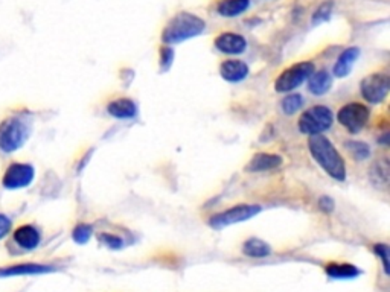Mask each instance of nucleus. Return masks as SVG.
<instances>
[{
	"label": "nucleus",
	"instance_id": "f257e3e1",
	"mask_svg": "<svg viewBox=\"0 0 390 292\" xmlns=\"http://www.w3.org/2000/svg\"><path fill=\"white\" fill-rule=\"evenodd\" d=\"M308 148L312 158L322 166L323 171L328 173L337 182H345L346 180V166L345 160L341 158L336 146L332 145L330 138H326L322 134L310 136Z\"/></svg>",
	"mask_w": 390,
	"mask_h": 292
},
{
	"label": "nucleus",
	"instance_id": "f03ea898",
	"mask_svg": "<svg viewBox=\"0 0 390 292\" xmlns=\"http://www.w3.org/2000/svg\"><path fill=\"white\" fill-rule=\"evenodd\" d=\"M31 136V127L22 116H10L0 122V151L5 154L23 148L27 138Z\"/></svg>",
	"mask_w": 390,
	"mask_h": 292
},
{
	"label": "nucleus",
	"instance_id": "7ed1b4c3",
	"mask_svg": "<svg viewBox=\"0 0 390 292\" xmlns=\"http://www.w3.org/2000/svg\"><path fill=\"white\" fill-rule=\"evenodd\" d=\"M205 22L200 17L191 12H180L166 25L162 40L168 45L182 43L185 40L200 36L205 31Z\"/></svg>",
	"mask_w": 390,
	"mask_h": 292
},
{
	"label": "nucleus",
	"instance_id": "20e7f679",
	"mask_svg": "<svg viewBox=\"0 0 390 292\" xmlns=\"http://www.w3.org/2000/svg\"><path fill=\"white\" fill-rule=\"evenodd\" d=\"M332 111L325 106H316L306 110L299 119V131L302 134L317 136L332 127Z\"/></svg>",
	"mask_w": 390,
	"mask_h": 292
},
{
	"label": "nucleus",
	"instance_id": "39448f33",
	"mask_svg": "<svg viewBox=\"0 0 390 292\" xmlns=\"http://www.w3.org/2000/svg\"><path fill=\"white\" fill-rule=\"evenodd\" d=\"M314 73V64L310 61H302L291 66L277 76L275 81V88L279 93H288L292 90L301 87L305 81H308L310 76Z\"/></svg>",
	"mask_w": 390,
	"mask_h": 292
},
{
	"label": "nucleus",
	"instance_id": "423d86ee",
	"mask_svg": "<svg viewBox=\"0 0 390 292\" xmlns=\"http://www.w3.org/2000/svg\"><path fill=\"white\" fill-rule=\"evenodd\" d=\"M369 116H371V111H369L365 104L349 102L339 110L337 121L340 125H343L349 133L355 134L366 127Z\"/></svg>",
	"mask_w": 390,
	"mask_h": 292
},
{
	"label": "nucleus",
	"instance_id": "0eeeda50",
	"mask_svg": "<svg viewBox=\"0 0 390 292\" xmlns=\"http://www.w3.org/2000/svg\"><path fill=\"white\" fill-rule=\"evenodd\" d=\"M260 212H261L260 206L240 204L232 208H227V210L221 212V213L214 215V217L209 219V226L215 228V230H221V228L229 227L232 224H238V222L249 221L250 218L256 217Z\"/></svg>",
	"mask_w": 390,
	"mask_h": 292
},
{
	"label": "nucleus",
	"instance_id": "6e6552de",
	"mask_svg": "<svg viewBox=\"0 0 390 292\" xmlns=\"http://www.w3.org/2000/svg\"><path fill=\"white\" fill-rule=\"evenodd\" d=\"M34 178H36V169H34L32 165L14 162L6 168L2 177V184L5 189L17 191L30 186L34 182Z\"/></svg>",
	"mask_w": 390,
	"mask_h": 292
},
{
	"label": "nucleus",
	"instance_id": "1a4fd4ad",
	"mask_svg": "<svg viewBox=\"0 0 390 292\" xmlns=\"http://www.w3.org/2000/svg\"><path fill=\"white\" fill-rule=\"evenodd\" d=\"M360 90L367 102L380 104L385 101L389 95L390 78L382 73H372L361 81Z\"/></svg>",
	"mask_w": 390,
	"mask_h": 292
},
{
	"label": "nucleus",
	"instance_id": "9d476101",
	"mask_svg": "<svg viewBox=\"0 0 390 292\" xmlns=\"http://www.w3.org/2000/svg\"><path fill=\"white\" fill-rule=\"evenodd\" d=\"M215 47L227 55H240L247 49V41L240 34L225 32L215 40Z\"/></svg>",
	"mask_w": 390,
	"mask_h": 292
},
{
	"label": "nucleus",
	"instance_id": "9b49d317",
	"mask_svg": "<svg viewBox=\"0 0 390 292\" xmlns=\"http://www.w3.org/2000/svg\"><path fill=\"white\" fill-rule=\"evenodd\" d=\"M249 66L241 60H227L221 64L220 73L229 82H241L249 76Z\"/></svg>",
	"mask_w": 390,
	"mask_h": 292
},
{
	"label": "nucleus",
	"instance_id": "f8f14e48",
	"mask_svg": "<svg viewBox=\"0 0 390 292\" xmlns=\"http://www.w3.org/2000/svg\"><path fill=\"white\" fill-rule=\"evenodd\" d=\"M14 241L23 250H34L40 245L41 234L34 226L25 224L16 228V232H14Z\"/></svg>",
	"mask_w": 390,
	"mask_h": 292
},
{
	"label": "nucleus",
	"instance_id": "ddd939ff",
	"mask_svg": "<svg viewBox=\"0 0 390 292\" xmlns=\"http://www.w3.org/2000/svg\"><path fill=\"white\" fill-rule=\"evenodd\" d=\"M54 268L47 265H38V263H20V265L0 268V277H14V276H34L52 273Z\"/></svg>",
	"mask_w": 390,
	"mask_h": 292
},
{
	"label": "nucleus",
	"instance_id": "4468645a",
	"mask_svg": "<svg viewBox=\"0 0 390 292\" xmlns=\"http://www.w3.org/2000/svg\"><path fill=\"white\" fill-rule=\"evenodd\" d=\"M282 165V157L277 154H268V152H260V154L253 156L247 165V172H264L276 169L277 166Z\"/></svg>",
	"mask_w": 390,
	"mask_h": 292
},
{
	"label": "nucleus",
	"instance_id": "2eb2a0df",
	"mask_svg": "<svg viewBox=\"0 0 390 292\" xmlns=\"http://www.w3.org/2000/svg\"><path fill=\"white\" fill-rule=\"evenodd\" d=\"M360 57V49L358 47H349L340 55L336 66H334V75L339 76V78H345L351 73L352 67L355 64V61Z\"/></svg>",
	"mask_w": 390,
	"mask_h": 292
},
{
	"label": "nucleus",
	"instance_id": "dca6fc26",
	"mask_svg": "<svg viewBox=\"0 0 390 292\" xmlns=\"http://www.w3.org/2000/svg\"><path fill=\"white\" fill-rule=\"evenodd\" d=\"M108 114H111L116 119H133L137 114V106L131 99H116L108 104L107 107Z\"/></svg>",
	"mask_w": 390,
	"mask_h": 292
},
{
	"label": "nucleus",
	"instance_id": "f3484780",
	"mask_svg": "<svg viewBox=\"0 0 390 292\" xmlns=\"http://www.w3.org/2000/svg\"><path fill=\"white\" fill-rule=\"evenodd\" d=\"M331 87H332V78L326 71L314 72L308 78V90L316 96L328 93Z\"/></svg>",
	"mask_w": 390,
	"mask_h": 292
},
{
	"label": "nucleus",
	"instance_id": "a211bd4d",
	"mask_svg": "<svg viewBox=\"0 0 390 292\" xmlns=\"http://www.w3.org/2000/svg\"><path fill=\"white\" fill-rule=\"evenodd\" d=\"M326 274L334 280H351L358 277L361 273L357 267L349 265V263H330L326 267Z\"/></svg>",
	"mask_w": 390,
	"mask_h": 292
},
{
	"label": "nucleus",
	"instance_id": "6ab92c4d",
	"mask_svg": "<svg viewBox=\"0 0 390 292\" xmlns=\"http://www.w3.org/2000/svg\"><path fill=\"white\" fill-rule=\"evenodd\" d=\"M242 252L249 257H255V259H264V257H268L271 254V248L266 241L257 239V238H250L249 241L244 242Z\"/></svg>",
	"mask_w": 390,
	"mask_h": 292
},
{
	"label": "nucleus",
	"instance_id": "aec40b11",
	"mask_svg": "<svg viewBox=\"0 0 390 292\" xmlns=\"http://www.w3.org/2000/svg\"><path fill=\"white\" fill-rule=\"evenodd\" d=\"M250 0H222L218 5V12L225 17H236L249 8Z\"/></svg>",
	"mask_w": 390,
	"mask_h": 292
},
{
	"label": "nucleus",
	"instance_id": "412c9836",
	"mask_svg": "<svg viewBox=\"0 0 390 292\" xmlns=\"http://www.w3.org/2000/svg\"><path fill=\"white\" fill-rule=\"evenodd\" d=\"M371 175H372V182L375 184H382L387 186L389 182V165L387 160H381V162H377L371 169Z\"/></svg>",
	"mask_w": 390,
	"mask_h": 292
},
{
	"label": "nucleus",
	"instance_id": "4be33fe9",
	"mask_svg": "<svg viewBox=\"0 0 390 292\" xmlns=\"http://www.w3.org/2000/svg\"><path fill=\"white\" fill-rule=\"evenodd\" d=\"M303 107V99L301 95H288L282 101V111L285 114H295Z\"/></svg>",
	"mask_w": 390,
	"mask_h": 292
},
{
	"label": "nucleus",
	"instance_id": "5701e85b",
	"mask_svg": "<svg viewBox=\"0 0 390 292\" xmlns=\"http://www.w3.org/2000/svg\"><path fill=\"white\" fill-rule=\"evenodd\" d=\"M346 149L349 151L351 156L355 157L357 160H365V158L371 156V149H369V146L363 142H358V141L346 142Z\"/></svg>",
	"mask_w": 390,
	"mask_h": 292
},
{
	"label": "nucleus",
	"instance_id": "b1692460",
	"mask_svg": "<svg viewBox=\"0 0 390 292\" xmlns=\"http://www.w3.org/2000/svg\"><path fill=\"white\" fill-rule=\"evenodd\" d=\"M92 233H93V228L92 226L89 224H78L72 232V238L76 243H80V245H84L92 238Z\"/></svg>",
	"mask_w": 390,
	"mask_h": 292
},
{
	"label": "nucleus",
	"instance_id": "393cba45",
	"mask_svg": "<svg viewBox=\"0 0 390 292\" xmlns=\"http://www.w3.org/2000/svg\"><path fill=\"white\" fill-rule=\"evenodd\" d=\"M331 11H332V2H325L323 5H320L314 16H312V23L319 25L322 22H326L331 17Z\"/></svg>",
	"mask_w": 390,
	"mask_h": 292
},
{
	"label": "nucleus",
	"instance_id": "a878e982",
	"mask_svg": "<svg viewBox=\"0 0 390 292\" xmlns=\"http://www.w3.org/2000/svg\"><path fill=\"white\" fill-rule=\"evenodd\" d=\"M100 241L104 243V245L113 250H119L124 245V241L116 234H110V233H101L100 234Z\"/></svg>",
	"mask_w": 390,
	"mask_h": 292
},
{
	"label": "nucleus",
	"instance_id": "bb28decb",
	"mask_svg": "<svg viewBox=\"0 0 390 292\" xmlns=\"http://www.w3.org/2000/svg\"><path fill=\"white\" fill-rule=\"evenodd\" d=\"M375 253H377V256H380V259L382 260V265H385V271H386V274L390 273V263H389V247L386 245V243H378V245H375Z\"/></svg>",
	"mask_w": 390,
	"mask_h": 292
},
{
	"label": "nucleus",
	"instance_id": "cd10ccee",
	"mask_svg": "<svg viewBox=\"0 0 390 292\" xmlns=\"http://www.w3.org/2000/svg\"><path fill=\"white\" fill-rule=\"evenodd\" d=\"M12 228V221L6 217V215L0 213V239H3L6 234L11 232Z\"/></svg>",
	"mask_w": 390,
	"mask_h": 292
},
{
	"label": "nucleus",
	"instance_id": "c85d7f7f",
	"mask_svg": "<svg viewBox=\"0 0 390 292\" xmlns=\"http://www.w3.org/2000/svg\"><path fill=\"white\" fill-rule=\"evenodd\" d=\"M172 58H174L172 49L163 47V51H162V69H163V71H168V69L171 67Z\"/></svg>",
	"mask_w": 390,
	"mask_h": 292
},
{
	"label": "nucleus",
	"instance_id": "c756f323",
	"mask_svg": "<svg viewBox=\"0 0 390 292\" xmlns=\"http://www.w3.org/2000/svg\"><path fill=\"white\" fill-rule=\"evenodd\" d=\"M319 206L325 212H332L334 210V201L330 197H322L319 199Z\"/></svg>",
	"mask_w": 390,
	"mask_h": 292
}]
</instances>
